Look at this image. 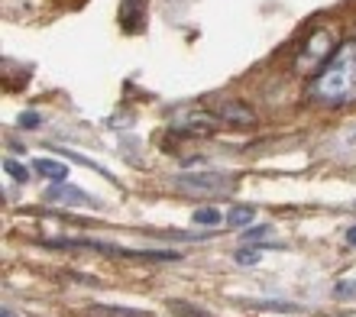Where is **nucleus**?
<instances>
[{
  "mask_svg": "<svg viewBox=\"0 0 356 317\" xmlns=\"http://www.w3.org/2000/svg\"><path fill=\"white\" fill-rule=\"evenodd\" d=\"M311 97L330 111L350 107L356 104V39L343 42V46L330 56V62L321 68L314 81H311Z\"/></svg>",
  "mask_w": 356,
  "mask_h": 317,
  "instance_id": "nucleus-1",
  "label": "nucleus"
},
{
  "mask_svg": "<svg viewBox=\"0 0 356 317\" xmlns=\"http://www.w3.org/2000/svg\"><path fill=\"white\" fill-rule=\"evenodd\" d=\"M337 49L340 46H337V39H334V29H311L308 39H305V46H301V52H298L295 68H298L301 75H318Z\"/></svg>",
  "mask_w": 356,
  "mask_h": 317,
  "instance_id": "nucleus-2",
  "label": "nucleus"
},
{
  "mask_svg": "<svg viewBox=\"0 0 356 317\" xmlns=\"http://www.w3.org/2000/svg\"><path fill=\"white\" fill-rule=\"evenodd\" d=\"M175 188L181 195H197V197H220L234 191V178L220 175V172H195V175H178Z\"/></svg>",
  "mask_w": 356,
  "mask_h": 317,
  "instance_id": "nucleus-3",
  "label": "nucleus"
},
{
  "mask_svg": "<svg viewBox=\"0 0 356 317\" xmlns=\"http://www.w3.org/2000/svg\"><path fill=\"white\" fill-rule=\"evenodd\" d=\"M172 127H175L181 136H211V133H217L220 127H224V120L217 117V111H204V107H191V111H181L172 120Z\"/></svg>",
  "mask_w": 356,
  "mask_h": 317,
  "instance_id": "nucleus-4",
  "label": "nucleus"
},
{
  "mask_svg": "<svg viewBox=\"0 0 356 317\" xmlns=\"http://www.w3.org/2000/svg\"><path fill=\"white\" fill-rule=\"evenodd\" d=\"M217 117L224 120V127H236V130H250L256 127V111L240 101H227L217 107Z\"/></svg>",
  "mask_w": 356,
  "mask_h": 317,
  "instance_id": "nucleus-5",
  "label": "nucleus"
},
{
  "mask_svg": "<svg viewBox=\"0 0 356 317\" xmlns=\"http://www.w3.org/2000/svg\"><path fill=\"white\" fill-rule=\"evenodd\" d=\"M42 197H46V201H65V204L97 207V201H94L91 195H85V191H78V188H72V185H52Z\"/></svg>",
  "mask_w": 356,
  "mask_h": 317,
  "instance_id": "nucleus-6",
  "label": "nucleus"
},
{
  "mask_svg": "<svg viewBox=\"0 0 356 317\" xmlns=\"http://www.w3.org/2000/svg\"><path fill=\"white\" fill-rule=\"evenodd\" d=\"M143 23H146V7L140 0H123L120 3V26L127 33H140Z\"/></svg>",
  "mask_w": 356,
  "mask_h": 317,
  "instance_id": "nucleus-7",
  "label": "nucleus"
},
{
  "mask_svg": "<svg viewBox=\"0 0 356 317\" xmlns=\"http://www.w3.org/2000/svg\"><path fill=\"white\" fill-rule=\"evenodd\" d=\"M33 168H36L39 175L52 178V181H65V178H68V165H65V162H56V158H36V162H33Z\"/></svg>",
  "mask_w": 356,
  "mask_h": 317,
  "instance_id": "nucleus-8",
  "label": "nucleus"
},
{
  "mask_svg": "<svg viewBox=\"0 0 356 317\" xmlns=\"http://www.w3.org/2000/svg\"><path fill=\"white\" fill-rule=\"evenodd\" d=\"M253 220H256V207L250 204H240L227 214V227H253Z\"/></svg>",
  "mask_w": 356,
  "mask_h": 317,
  "instance_id": "nucleus-9",
  "label": "nucleus"
},
{
  "mask_svg": "<svg viewBox=\"0 0 356 317\" xmlns=\"http://www.w3.org/2000/svg\"><path fill=\"white\" fill-rule=\"evenodd\" d=\"M191 220L197 227H217L224 220V211H217V207H197L195 214H191Z\"/></svg>",
  "mask_w": 356,
  "mask_h": 317,
  "instance_id": "nucleus-10",
  "label": "nucleus"
},
{
  "mask_svg": "<svg viewBox=\"0 0 356 317\" xmlns=\"http://www.w3.org/2000/svg\"><path fill=\"white\" fill-rule=\"evenodd\" d=\"M259 256H263V246H240V250H236V262H240V266H256Z\"/></svg>",
  "mask_w": 356,
  "mask_h": 317,
  "instance_id": "nucleus-11",
  "label": "nucleus"
},
{
  "mask_svg": "<svg viewBox=\"0 0 356 317\" xmlns=\"http://www.w3.org/2000/svg\"><path fill=\"white\" fill-rule=\"evenodd\" d=\"M3 172H7L10 178H17L19 185H26V181H29V172L19 165V162H13V158H3Z\"/></svg>",
  "mask_w": 356,
  "mask_h": 317,
  "instance_id": "nucleus-12",
  "label": "nucleus"
},
{
  "mask_svg": "<svg viewBox=\"0 0 356 317\" xmlns=\"http://www.w3.org/2000/svg\"><path fill=\"white\" fill-rule=\"evenodd\" d=\"M334 298H337V301H350V298H353L356 301V282H347V279L337 282V285H334Z\"/></svg>",
  "mask_w": 356,
  "mask_h": 317,
  "instance_id": "nucleus-13",
  "label": "nucleus"
},
{
  "mask_svg": "<svg viewBox=\"0 0 356 317\" xmlns=\"http://www.w3.org/2000/svg\"><path fill=\"white\" fill-rule=\"evenodd\" d=\"M272 234V227H246V230H243V240L246 243H263L266 240V236H269Z\"/></svg>",
  "mask_w": 356,
  "mask_h": 317,
  "instance_id": "nucleus-14",
  "label": "nucleus"
},
{
  "mask_svg": "<svg viewBox=\"0 0 356 317\" xmlns=\"http://www.w3.org/2000/svg\"><path fill=\"white\" fill-rule=\"evenodd\" d=\"M253 308H266V311H298L289 301H253Z\"/></svg>",
  "mask_w": 356,
  "mask_h": 317,
  "instance_id": "nucleus-15",
  "label": "nucleus"
},
{
  "mask_svg": "<svg viewBox=\"0 0 356 317\" xmlns=\"http://www.w3.org/2000/svg\"><path fill=\"white\" fill-rule=\"evenodd\" d=\"M39 113H23V117H19V127H39Z\"/></svg>",
  "mask_w": 356,
  "mask_h": 317,
  "instance_id": "nucleus-16",
  "label": "nucleus"
},
{
  "mask_svg": "<svg viewBox=\"0 0 356 317\" xmlns=\"http://www.w3.org/2000/svg\"><path fill=\"white\" fill-rule=\"evenodd\" d=\"M347 243H350V246H356V227H350V230H347Z\"/></svg>",
  "mask_w": 356,
  "mask_h": 317,
  "instance_id": "nucleus-17",
  "label": "nucleus"
}]
</instances>
